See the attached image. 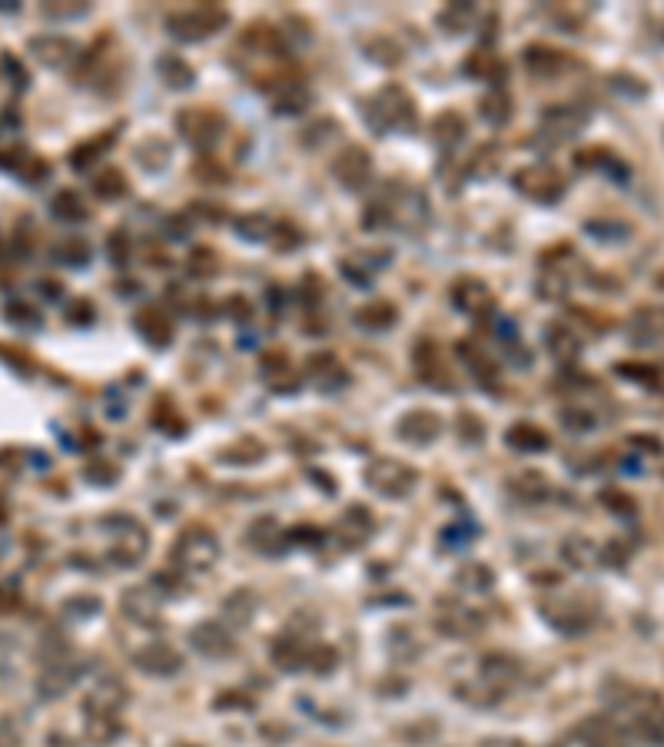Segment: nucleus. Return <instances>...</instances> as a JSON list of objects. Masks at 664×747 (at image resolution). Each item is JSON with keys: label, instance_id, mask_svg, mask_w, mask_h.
I'll list each match as a JSON object with an SVG mask.
<instances>
[{"label": "nucleus", "instance_id": "1", "mask_svg": "<svg viewBox=\"0 0 664 747\" xmlns=\"http://www.w3.org/2000/svg\"><path fill=\"white\" fill-rule=\"evenodd\" d=\"M170 558L180 572L203 575V572H210L216 565V558H220V542H216V535L210 528H186V532H180V538H176Z\"/></svg>", "mask_w": 664, "mask_h": 747}, {"label": "nucleus", "instance_id": "2", "mask_svg": "<svg viewBox=\"0 0 664 747\" xmlns=\"http://www.w3.org/2000/svg\"><path fill=\"white\" fill-rule=\"evenodd\" d=\"M366 117L376 130H409L415 127V103L402 87H386L372 97Z\"/></svg>", "mask_w": 664, "mask_h": 747}, {"label": "nucleus", "instance_id": "3", "mask_svg": "<svg viewBox=\"0 0 664 747\" xmlns=\"http://www.w3.org/2000/svg\"><path fill=\"white\" fill-rule=\"evenodd\" d=\"M512 183L535 203H558L565 193V180L558 176L555 166H545V163L522 166V170L512 176Z\"/></svg>", "mask_w": 664, "mask_h": 747}, {"label": "nucleus", "instance_id": "4", "mask_svg": "<svg viewBox=\"0 0 664 747\" xmlns=\"http://www.w3.org/2000/svg\"><path fill=\"white\" fill-rule=\"evenodd\" d=\"M366 482L386 498H406L415 489V472L396 459H376L366 469Z\"/></svg>", "mask_w": 664, "mask_h": 747}, {"label": "nucleus", "instance_id": "5", "mask_svg": "<svg viewBox=\"0 0 664 747\" xmlns=\"http://www.w3.org/2000/svg\"><path fill=\"white\" fill-rule=\"evenodd\" d=\"M226 24V14L220 7H193V10H183V14H173L170 17V34H176L180 40H203L216 34Z\"/></svg>", "mask_w": 664, "mask_h": 747}, {"label": "nucleus", "instance_id": "6", "mask_svg": "<svg viewBox=\"0 0 664 747\" xmlns=\"http://www.w3.org/2000/svg\"><path fill=\"white\" fill-rule=\"evenodd\" d=\"M176 127H180V133L193 143V147H213L223 133V117L210 107H190V110L180 113Z\"/></svg>", "mask_w": 664, "mask_h": 747}, {"label": "nucleus", "instance_id": "7", "mask_svg": "<svg viewBox=\"0 0 664 747\" xmlns=\"http://www.w3.org/2000/svg\"><path fill=\"white\" fill-rule=\"evenodd\" d=\"M150 548V538L147 532L133 522V518H123V532H117V542H113V562L123 565V568H133L143 562V555H147Z\"/></svg>", "mask_w": 664, "mask_h": 747}, {"label": "nucleus", "instance_id": "8", "mask_svg": "<svg viewBox=\"0 0 664 747\" xmlns=\"http://www.w3.org/2000/svg\"><path fill=\"white\" fill-rule=\"evenodd\" d=\"M123 704H127V688H123V681L107 678V681H100L97 688L90 691L87 714H90V718H107V721H113L120 714Z\"/></svg>", "mask_w": 664, "mask_h": 747}, {"label": "nucleus", "instance_id": "9", "mask_svg": "<svg viewBox=\"0 0 664 747\" xmlns=\"http://www.w3.org/2000/svg\"><path fill=\"white\" fill-rule=\"evenodd\" d=\"M332 173H336V180L342 186H349V190H359V186H366V180L372 176V160L366 150L359 147H349L342 150L336 163H332Z\"/></svg>", "mask_w": 664, "mask_h": 747}, {"label": "nucleus", "instance_id": "10", "mask_svg": "<svg viewBox=\"0 0 664 747\" xmlns=\"http://www.w3.org/2000/svg\"><path fill=\"white\" fill-rule=\"evenodd\" d=\"M452 303L469 316H489L495 299L489 293V286L479 283V279H459V283L452 286Z\"/></svg>", "mask_w": 664, "mask_h": 747}, {"label": "nucleus", "instance_id": "11", "mask_svg": "<svg viewBox=\"0 0 664 747\" xmlns=\"http://www.w3.org/2000/svg\"><path fill=\"white\" fill-rule=\"evenodd\" d=\"M160 605H163V598H160V591L153 588V585H137V588H130L127 595H123V611L133 618V621H140V625H157L160 621Z\"/></svg>", "mask_w": 664, "mask_h": 747}, {"label": "nucleus", "instance_id": "12", "mask_svg": "<svg viewBox=\"0 0 664 747\" xmlns=\"http://www.w3.org/2000/svg\"><path fill=\"white\" fill-rule=\"evenodd\" d=\"M137 664L147 674H157V678H170V674H176L183 668V658L180 651H173L170 645H163V641H153V645H147L137 655Z\"/></svg>", "mask_w": 664, "mask_h": 747}, {"label": "nucleus", "instance_id": "13", "mask_svg": "<svg viewBox=\"0 0 664 747\" xmlns=\"http://www.w3.org/2000/svg\"><path fill=\"white\" fill-rule=\"evenodd\" d=\"M585 123H588V117L578 107H552V110H545L542 130L552 133V140H568V137H575V133L585 130Z\"/></svg>", "mask_w": 664, "mask_h": 747}, {"label": "nucleus", "instance_id": "14", "mask_svg": "<svg viewBox=\"0 0 664 747\" xmlns=\"http://www.w3.org/2000/svg\"><path fill=\"white\" fill-rule=\"evenodd\" d=\"M439 432H442V419H439L435 412H425V409L409 412L406 419H402V425H399V435H402V439H409V442H415V445H429V442H435V439H439Z\"/></svg>", "mask_w": 664, "mask_h": 747}, {"label": "nucleus", "instance_id": "15", "mask_svg": "<svg viewBox=\"0 0 664 747\" xmlns=\"http://www.w3.org/2000/svg\"><path fill=\"white\" fill-rule=\"evenodd\" d=\"M193 645L206 658H226V655H233L230 631H226L223 625H216V621H206V625H200V628L193 631Z\"/></svg>", "mask_w": 664, "mask_h": 747}, {"label": "nucleus", "instance_id": "16", "mask_svg": "<svg viewBox=\"0 0 664 747\" xmlns=\"http://www.w3.org/2000/svg\"><path fill=\"white\" fill-rule=\"evenodd\" d=\"M30 50L37 54V60L40 64H47V67H67L70 60L77 57V44L74 40H67V37H34L30 40Z\"/></svg>", "mask_w": 664, "mask_h": 747}, {"label": "nucleus", "instance_id": "17", "mask_svg": "<svg viewBox=\"0 0 664 747\" xmlns=\"http://www.w3.org/2000/svg\"><path fill=\"white\" fill-rule=\"evenodd\" d=\"M50 213H54L57 220L80 223V220H87V203H83V196L74 190H60L54 200H50Z\"/></svg>", "mask_w": 664, "mask_h": 747}, {"label": "nucleus", "instance_id": "18", "mask_svg": "<svg viewBox=\"0 0 664 747\" xmlns=\"http://www.w3.org/2000/svg\"><path fill=\"white\" fill-rule=\"evenodd\" d=\"M439 628H442V631H449V635H475V631L482 628V621L475 618V611H465V608H442Z\"/></svg>", "mask_w": 664, "mask_h": 747}, {"label": "nucleus", "instance_id": "19", "mask_svg": "<svg viewBox=\"0 0 664 747\" xmlns=\"http://www.w3.org/2000/svg\"><path fill=\"white\" fill-rule=\"evenodd\" d=\"M396 306L392 303H386V299H379V303H369V306H362L359 313H356V323L359 326H366V329H389L392 323H396Z\"/></svg>", "mask_w": 664, "mask_h": 747}, {"label": "nucleus", "instance_id": "20", "mask_svg": "<svg viewBox=\"0 0 664 747\" xmlns=\"http://www.w3.org/2000/svg\"><path fill=\"white\" fill-rule=\"evenodd\" d=\"M508 445L518 452H538V449H548V435L538 429V425H512V432H508Z\"/></svg>", "mask_w": 664, "mask_h": 747}, {"label": "nucleus", "instance_id": "21", "mask_svg": "<svg viewBox=\"0 0 664 747\" xmlns=\"http://www.w3.org/2000/svg\"><path fill=\"white\" fill-rule=\"evenodd\" d=\"M140 332L153 342V346H166V342L173 339V323L160 313V309H147V313L140 316Z\"/></svg>", "mask_w": 664, "mask_h": 747}, {"label": "nucleus", "instance_id": "22", "mask_svg": "<svg viewBox=\"0 0 664 747\" xmlns=\"http://www.w3.org/2000/svg\"><path fill=\"white\" fill-rule=\"evenodd\" d=\"M562 555L568 558V565L581 568V572H588V568L598 562V548L591 545L588 538H581V535H572V538H568V542L562 545Z\"/></svg>", "mask_w": 664, "mask_h": 747}, {"label": "nucleus", "instance_id": "23", "mask_svg": "<svg viewBox=\"0 0 664 747\" xmlns=\"http://www.w3.org/2000/svg\"><path fill=\"white\" fill-rule=\"evenodd\" d=\"M548 349H552V356H555V359H562V362L575 359V356H578V339H575L572 326L555 323L552 329H548Z\"/></svg>", "mask_w": 664, "mask_h": 747}, {"label": "nucleus", "instance_id": "24", "mask_svg": "<svg viewBox=\"0 0 664 747\" xmlns=\"http://www.w3.org/2000/svg\"><path fill=\"white\" fill-rule=\"evenodd\" d=\"M432 133H435V140H439L442 147H455V143L465 137V120L455 110H445L442 117L435 120Z\"/></svg>", "mask_w": 664, "mask_h": 747}, {"label": "nucleus", "instance_id": "25", "mask_svg": "<svg viewBox=\"0 0 664 747\" xmlns=\"http://www.w3.org/2000/svg\"><path fill=\"white\" fill-rule=\"evenodd\" d=\"M525 64L535 70V74H555V70H562L568 60L565 54H558V50H548V47H528L525 54Z\"/></svg>", "mask_w": 664, "mask_h": 747}, {"label": "nucleus", "instance_id": "26", "mask_svg": "<svg viewBox=\"0 0 664 747\" xmlns=\"http://www.w3.org/2000/svg\"><path fill=\"white\" fill-rule=\"evenodd\" d=\"M273 658H276V664H283L286 671H299L303 664L309 661V651L303 648V645H296L293 638H283L279 645L273 648Z\"/></svg>", "mask_w": 664, "mask_h": 747}, {"label": "nucleus", "instance_id": "27", "mask_svg": "<svg viewBox=\"0 0 664 747\" xmlns=\"http://www.w3.org/2000/svg\"><path fill=\"white\" fill-rule=\"evenodd\" d=\"M548 492H552L548 489V479L538 472H525L522 479H515V495L525 498V502H542Z\"/></svg>", "mask_w": 664, "mask_h": 747}, {"label": "nucleus", "instance_id": "28", "mask_svg": "<svg viewBox=\"0 0 664 747\" xmlns=\"http://www.w3.org/2000/svg\"><path fill=\"white\" fill-rule=\"evenodd\" d=\"M455 581H459L465 591H485V588H492V572L479 562H469L459 575H455Z\"/></svg>", "mask_w": 664, "mask_h": 747}, {"label": "nucleus", "instance_id": "29", "mask_svg": "<svg viewBox=\"0 0 664 747\" xmlns=\"http://www.w3.org/2000/svg\"><path fill=\"white\" fill-rule=\"evenodd\" d=\"M93 186H97V196H103V200H117V196L127 193V176L120 170H103L97 173Z\"/></svg>", "mask_w": 664, "mask_h": 747}, {"label": "nucleus", "instance_id": "30", "mask_svg": "<svg viewBox=\"0 0 664 747\" xmlns=\"http://www.w3.org/2000/svg\"><path fill=\"white\" fill-rule=\"evenodd\" d=\"M160 74L170 80V87H180V90L193 83V67L183 64L180 57H163L160 60Z\"/></svg>", "mask_w": 664, "mask_h": 747}, {"label": "nucleus", "instance_id": "31", "mask_svg": "<svg viewBox=\"0 0 664 747\" xmlns=\"http://www.w3.org/2000/svg\"><path fill=\"white\" fill-rule=\"evenodd\" d=\"M518 678V661L505 658V655H492L485 658V681H515Z\"/></svg>", "mask_w": 664, "mask_h": 747}, {"label": "nucleus", "instance_id": "32", "mask_svg": "<svg viewBox=\"0 0 664 747\" xmlns=\"http://www.w3.org/2000/svg\"><path fill=\"white\" fill-rule=\"evenodd\" d=\"M57 259L60 263H70V266H83L90 259V243L87 240H64L57 246Z\"/></svg>", "mask_w": 664, "mask_h": 747}, {"label": "nucleus", "instance_id": "33", "mask_svg": "<svg viewBox=\"0 0 664 747\" xmlns=\"http://www.w3.org/2000/svg\"><path fill=\"white\" fill-rule=\"evenodd\" d=\"M236 230H240L246 240H263V236L273 233V223H269L263 213H249L243 220H236Z\"/></svg>", "mask_w": 664, "mask_h": 747}, {"label": "nucleus", "instance_id": "34", "mask_svg": "<svg viewBox=\"0 0 664 747\" xmlns=\"http://www.w3.org/2000/svg\"><path fill=\"white\" fill-rule=\"evenodd\" d=\"M538 286H542L545 299H562L568 293V273H562V269H545Z\"/></svg>", "mask_w": 664, "mask_h": 747}, {"label": "nucleus", "instance_id": "35", "mask_svg": "<svg viewBox=\"0 0 664 747\" xmlns=\"http://www.w3.org/2000/svg\"><path fill=\"white\" fill-rule=\"evenodd\" d=\"M482 117L489 123H495V127H502V123L508 120V97H505V93L495 90L489 100H482Z\"/></svg>", "mask_w": 664, "mask_h": 747}, {"label": "nucleus", "instance_id": "36", "mask_svg": "<svg viewBox=\"0 0 664 747\" xmlns=\"http://www.w3.org/2000/svg\"><path fill=\"white\" fill-rule=\"evenodd\" d=\"M107 147H110V137H103V140H97V143L90 140V143H83V147H77V150H74V157H70V160H74V170H87V166H90L93 160H97Z\"/></svg>", "mask_w": 664, "mask_h": 747}, {"label": "nucleus", "instance_id": "37", "mask_svg": "<svg viewBox=\"0 0 664 747\" xmlns=\"http://www.w3.org/2000/svg\"><path fill=\"white\" fill-rule=\"evenodd\" d=\"M439 20H442V24L449 27V30H462V27H465V24H469V20H472V7H462V4H455V7H449V10H445V14H442Z\"/></svg>", "mask_w": 664, "mask_h": 747}, {"label": "nucleus", "instance_id": "38", "mask_svg": "<svg viewBox=\"0 0 664 747\" xmlns=\"http://www.w3.org/2000/svg\"><path fill=\"white\" fill-rule=\"evenodd\" d=\"M7 316H10V319H14V316H17V319H24V326L37 323V313H34V309H27L24 303H10V306H7Z\"/></svg>", "mask_w": 664, "mask_h": 747}, {"label": "nucleus", "instance_id": "39", "mask_svg": "<svg viewBox=\"0 0 664 747\" xmlns=\"http://www.w3.org/2000/svg\"><path fill=\"white\" fill-rule=\"evenodd\" d=\"M44 14L47 17H80V14H87V7H44Z\"/></svg>", "mask_w": 664, "mask_h": 747}, {"label": "nucleus", "instance_id": "40", "mask_svg": "<svg viewBox=\"0 0 664 747\" xmlns=\"http://www.w3.org/2000/svg\"><path fill=\"white\" fill-rule=\"evenodd\" d=\"M605 502H615V505H618L615 512H635V502H631L628 495H615V492H608V495H605Z\"/></svg>", "mask_w": 664, "mask_h": 747}, {"label": "nucleus", "instance_id": "41", "mask_svg": "<svg viewBox=\"0 0 664 747\" xmlns=\"http://www.w3.org/2000/svg\"><path fill=\"white\" fill-rule=\"evenodd\" d=\"M482 747H525V744H518V741H485Z\"/></svg>", "mask_w": 664, "mask_h": 747}]
</instances>
